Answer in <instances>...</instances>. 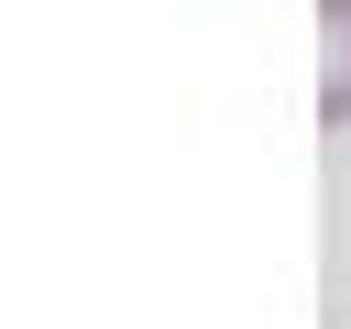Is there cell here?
<instances>
[{
    "instance_id": "cell-1",
    "label": "cell",
    "mask_w": 351,
    "mask_h": 329,
    "mask_svg": "<svg viewBox=\"0 0 351 329\" xmlns=\"http://www.w3.org/2000/svg\"><path fill=\"white\" fill-rule=\"evenodd\" d=\"M318 132H351V0H318Z\"/></svg>"
}]
</instances>
